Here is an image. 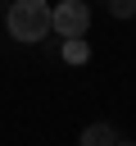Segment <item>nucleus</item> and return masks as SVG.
<instances>
[{"label": "nucleus", "mask_w": 136, "mask_h": 146, "mask_svg": "<svg viewBox=\"0 0 136 146\" xmlns=\"http://www.w3.org/2000/svg\"><path fill=\"white\" fill-rule=\"evenodd\" d=\"M118 146H136V141H118Z\"/></svg>", "instance_id": "423d86ee"}, {"label": "nucleus", "mask_w": 136, "mask_h": 146, "mask_svg": "<svg viewBox=\"0 0 136 146\" xmlns=\"http://www.w3.org/2000/svg\"><path fill=\"white\" fill-rule=\"evenodd\" d=\"M5 27L14 41H45L50 36V5L45 0H14L9 14H5Z\"/></svg>", "instance_id": "f257e3e1"}, {"label": "nucleus", "mask_w": 136, "mask_h": 146, "mask_svg": "<svg viewBox=\"0 0 136 146\" xmlns=\"http://www.w3.org/2000/svg\"><path fill=\"white\" fill-rule=\"evenodd\" d=\"M91 27V9L82 5V0H59L54 9H50V32H59L63 41L68 36H82Z\"/></svg>", "instance_id": "f03ea898"}, {"label": "nucleus", "mask_w": 136, "mask_h": 146, "mask_svg": "<svg viewBox=\"0 0 136 146\" xmlns=\"http://www.w3.org/2000/svg\"><path fill=\"white\" fill-rule=\"evenodd\" d=\"M82 146H118V132L109 123H86L82 128Z\"/></svg>", "instance_id": "7ed1b4c3"}, {"label": "nucleus", "mask_w": 136, "mask_h": 146, "mask_svg": "<svg viewBox=\"0 0 136 146\" xmlns=\"http://www.w3.org/2000/svg\"><path fill=\"white\" fill-rule=\"evenodd\" d=\"M109 14L113 18H136V0H109Z\"/></svg>", "instance_id": "39448f33"}, {"label": "nucleus", "mask_w": 136, "mask_h": 146, "mask_svg": "<svg viewBox=\"0 0 136 146\" xmlns=\"http://www.w3.org/2000/svg\"><path fill=\"white\" fill-rule=\"evenodd\" d=\"M63 59H68V64H82V59H86V46H82L77 36H68V41H63Z\"/></svg>", "instance_id": "20e7f679"}]
</instances>
